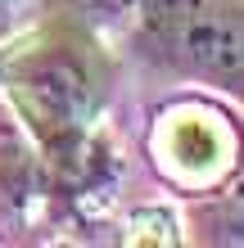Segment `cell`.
<instances>
[{
	"instance_id": "2",
	"label": "cell",
	"mask_w": 244,
	"mask_h": 248,
	"mask_svg": "<svg viewBox=\"0 0 244 248\" xmlns=\"http://www.w3.org/2000/svg\"><path fill=\"white\" fill-rule=\"evenodd\" d=\"M159 154L181 181H212L231 163V131L204 108H181L159 131Z\"/></svg>"
},
{
	"instance_id": "3",
	"label": "cell",
	"mask_w": 244,
	"mask_h": 248,
	"mask_svg": "<svg viewBox=\"0 0 244 248\" xmlns=\"http://www.w3.org/2000/svg\"><path fill=\"white\" fill-rule=\"evenodd\" d=\"M131 239L136 244H172L177 235H172V217L167 212H145L131 221Z\"/></svg>"
},
{
	"instance_id": "1",
	"label": "cell",
	"mask_w": 244,
	"mask_h": 248,
	"mask_svg": "<svg viewBox=\"0 0 244 248\" xmlns=\"http://www.w3.org/2000/svg\"><path fill=\"white\" fill-rule=\"evenodd\" d=\"M14 95L27 113V122L41 131V140L50 149L77 140V131L91 108V91L77 59H68L64 50H36L23 54V63L14 68Z\"/></svg>"
}]
</instances>
